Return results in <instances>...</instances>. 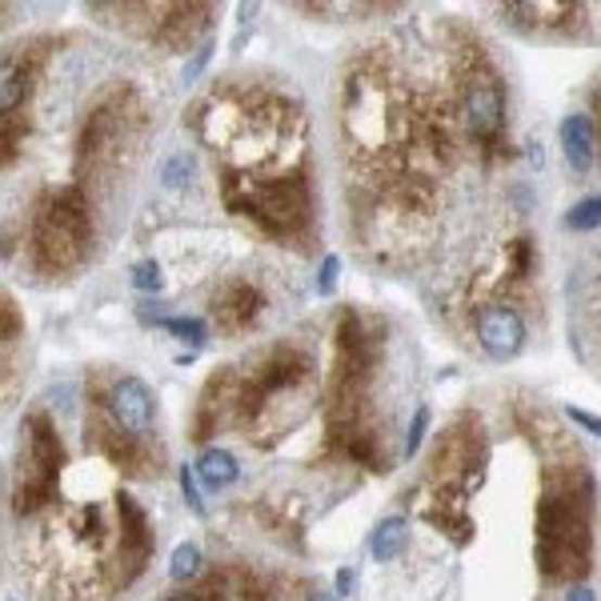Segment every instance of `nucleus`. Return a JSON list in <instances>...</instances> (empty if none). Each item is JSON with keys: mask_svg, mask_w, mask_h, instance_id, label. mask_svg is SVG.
<instances>
[{"mask_svg": "<svg viewBox=\"0 0 601 601\" xmlns=\"http://www.w3.org/2000/svg\"><path fill=\"white\" fill-rule=\"evenodd\" d=\"M108 413H113V425L125 430L129 437H144L153 430V418H157V401H153V389L144 385L141 378H120L113 381L108 389Z\"/></svg>", "mask_w": 601, "mask_h": 601, "instance_id": "obj_4", "label": "nucleus"}, {"mask_svg": "<svg viewBox=\"0 0 601 601\" xmlns=\"http://www.w3.org/2000/svg\"><path fill=\"white\" fill-rule=\"evenodd\" d=\"M181 489H184V501L193 506V513H205V501L196 497V477H193V470H189V465H181Z\"/></svg>", "mask_w": 601, "mask_h": 601, "instance_id": "obj_17", "label": "nucleus"}, {"mask_svg": "<svg viewBox=\"0 0 601 601\" xmlns=\"http://www.w3.org/2000/svg\"><path fill=\"white\" fill-rule=\"evenodd\" d=\"M61 465H65V449H61L53 421L44 413H33L28 418V470L16 485V513H37L53 497Z\"/></svg>", "mask_w": 601, "mask_h": 601, "instance_id": "obj_2", "label": "nucleus"}, {"mask_svg": "<svg viewBox=\"0 0 601 601\" xmlns=\"http://www.w3.org/2000/svg\"><path fill=\"white\" fill-rule=\"evenodd\" d=\"M565 418L577 421V425H581V430H589L593 437H601V418H598V413H586V409H574V406H570V409H565Z\"/></svg>", "mask_w": 601, "mask_h": 601, "instance_id": "obj_19", "label": "nucleus"}, {"mask_svg": "<svg viewBox=\"0 0 601 601\" xmlns=\"http://www.w3.org/2000/svg\"><path fill=\"white\" fill-rule=\"evenodd\" d=\"M209 53H213V44H201V49H196V56H193V61H189V65H184V80H193L196 73L205 68V61H209Z\"/></svg>", "mask_w": 601, "mask_h": 601, "instance_id": "obj_21", "label": "nucleus"}, {"mask_svg": "<svg viewBox=\"0 0 601 601\" xmlns=\"http://www.w3.org/2000/svg\"><path fill=\"white\" fill-rule=\"evenodd\" d=\"M169 601H196L193 593H181V598H169Z\"/></svg>", "mask_w": 601, "mask_h": 601, "instance_id": "obj_24", "label": "nucleus"}, {"mask_svg": "<svg viewBox=\"0 0 601 601\" xmlns=\"http://www.w3.org/2000/svg\"><path fill=\"white\" fill-rule=\"evenodd\" d=\"M477 341H482L485 354L497 357V361L517 357L525 345V321L510 305H482V314H477Z\"/></svg>", "mask_w": 601, "mask_h": 601, "instance_id": "obj_5", "label": "nucleus"}, {"mask_svg": "<svg viewBox=\"0 0 601 601\" xmlns=\"http://www.w3.org/2000/svg\"><path fill=\"white\" fill-rule=\"evenodd\" d=\"M257 309H261V293L253 285H245V281H233V285L217 297V305H213V314H217V321H221L225 329L248 325V321L257 317Z\"/></svg>", "mask_w": 601, "mask_h": 601, "instance_id": "obj_7", "label": "nucleus"}, {"mask_svg": "<svg viewBox=\"0 0 601 601\" xmlns=\"http://www.w3.org/2000/svg\"><path fill=\"white\" fill-rule=\"evenodd\" d=\"M196 477L209 485V489H229V485L241 477V465L229 449H205L201 461H196Z\"/></svg>", "mask_w": 601, "mask_h": 601, "instance_id": "obj_9", "label": "nucleus"}, {"mask_svg": "<svg viewBox=\"0 0 601 601\" xmlns=\"http://www.w3.org/2000/svg\"><path fill=\"white\" fill-rule=\"evenodd\" d=\"M425 430H430V406H418V413H413V425H409V437H406V458H413L421 449V442H425Z\"/></svg>", "mask_w": 601, "mask_h": 601, "instance_id": "obj_16", "label": "nucleus"}, {"mask_svg": "<svg viewBox=\"0 0 601 601\" xmlns=\"http://www.w3.org/2000/svg\"><path fill=\"white\" fill-rule=\"evenodd\" d=\"M337 269H341L337 257H325V261H321V277H317V293H333V285H337Z\"/></svg>", "mask_w": 601, "mask_h": 601, "instance_id": "obj_18", "label": "nucleus"}, {"mask_svg": "<svg viewBox=\"0 0 601 601\" xmlns=\"http://www.w3.org/2000/svg\"><path fill=\"white\" fill-rule=\"evenodd\" d=\"M565 601H598V593H593V589H586V586H577V589H570V593H565Z\"/></svg>", "mask_w": 601, "mask_h": 601, "instance_id": "obj_23", "label": "nucleus"}, {"mask_svg": "<svg viewBox=\"0 0 601 601\" xmlns=\"http://www.w3.org/2000/svg\"><path fill=\"white\" fill-rule=\"evenodd\" d=\"M409 546V522L406 517H385V522L373 529V541H369V549H373V558L378 562H393L401 549Z\"/></svg>", "mask_w": 601, "mask_h": 601, "instance_id": "obj_10", "label": "nucleus"}, {"mask_svg": "<svg viewBox=\"0 0 601 601\" xmlns=\"http://www.w3.org/2000/svg\"><path fill=\"white\" fill-rule=\"evenodd\" d=\"M193 169H196V161L189 157V153H172V157L165 161V172H161V177H165L169 189H177V184H184L193 177Z\"/></svg>", "mask_w": 601, "mask_h": 601, "instance_id": "obj_14", "label": "nucleus"}, {"mask_svg": "<svg viewBox=\"0 0 601 601\" xmlns=\"http://www.w3.org/2000/svg\"><path fill=\"white\" fill-rule=\"evenodd\" d=\"M562 149L565 161L574 165L577 172H586L593 165V153H598V137H593V120L586 113H570L562 120Z\"/></svg>", "mask_w": 601, "mask_h": 601, "instance_id": "obj_8", "label": "nucleus"}, {"mask_svg": "<svg viewBox=\"0 0 601 601\" xmlns=\"http://www.w3.org/2000/svg\"><path fill=\"white\" fill-rule=\"evenodd\" d=\"M89 201L80 193L77 184H65L56 189L44 205L37 209V225H33V248H37L40 269H68L85 257L89 248Z\"/></svg>", "mask_w": 601, "mask_h": 601, "instance_id": "obj_1", "label": "nucleus"}, {"mask_svg": "<svg viewBox=\"0 0 601 601\" xmlns=\"http://www.w3.org/2000/svg\"><path fill=\"white\" fill-rule=\"evenodd\" d=\"M314 601H333V598H314Z\"/></svg>", "mask_w": 601, "mask_h": 601, "instance_id": "obj_25", "label": "nucleus"}, {"mask_svg": "<svg viewBox=\"0 0 601 601\" xmlns=\"http://www.w3.org/2000/svg\"><path fill=\"white\" fill-rule=\"evenodd\" d=\"M201 574V549L193 541H184V546L172 549V562H169V577L172 581H189V577Z\"/></svg>", "mask_w": 601, "mask_h": 601, "instance_id": "obj_12", "label": "nucleus"}, {"mask_svg": "<svg viewBox=\"0 0 601 601\" xmlns=\"http://www.w3.org/2000/svg\"><path fill=\"white\" fill-rule=\"evenodd\" d=\"M229 205L248 213V217L257 225H265L269 233H285V229H293V225L305 217V209H309V189H305L300 177H281V181L253 184V189H245V196H236Z\"/></svg>", "mask_w": 601, "mask_h": 601, "instance_id": "obj_3", "label": "nucleus"}, {"mask_svg": "<svg viewBox=\"0 0 601 601\" xmlns=\"http://www.w3.org/2000/svg\"><path fill=\"white\" fill-rule=\"evenodd\" d=\"M354 570H337V593H354Z\"/></svg>", "mask_w": 601, "mask_h": 601, "instance_id": "obj_22", "label": "nucleus"}, {"mask_svg": "<svg viewBox=\"0 0 601 601\" xmlns=\"http://www.w3.org/2000/svg\"><path fill=\"white\" fill-rule=\"evenodd\" d=\"M157 325H165L169 333H177L184 341H193V345L205 341V321H196V317H161Z\"/></svg>", "mask_w": 601, "mask_h": 601, "instance_id": "obj_13", "label": "nucleus"}, {"mask_svg": "<svg viewBox=\"0 0 601 601\" xmlns=\"http://www.w3.org/2000/svg\"><path fill=\"white\" fill-rule=\"evenodd\" d=\"M513 261H517V273H529V265H534V245H529V236H522V241H517Z\"/></svg>", "mask_w": 601, "mask_h": 601, "instance_id": "obj_20", "label": "nucleus"}, {"mask_svg": "<svg viewBox=\"0 0 601 601\" xmlns=\"http://www.w3.org/2000/svg\"><path fill=\"white\" fill-rule=\"evenodd\" d=\"M461 113H465V125L473 129V137L494 141L497 132H501V125H506V97H501V85L489 77L470 80L465 101H461Z\"/></svg>", "mask_w": 601, "mask_h": 601, "instance_id": "obj_6", "label": "nucleus"}, {"mask_svg": "<svg viewBox=\"0 0 601 601\" xmlns=\"http://www.w3.org/2000/svg\"><path fill=\"white\" fill-rule=\"evenodd\" d=\"M565 229H574V233H598L601 229V193L577 201L574 209L565 213Z\"/></svg>", "mask_w": 601, "mask_h": 601, "instance_id": "obj_11", "label": "nucleus"}, {"mask_svg": "<svg viewBox=\"0 0 601 601\" xmlns=\"http://www.w3.org/2000/svg\"><path fill=\"white\" fill-rule=\"evenodd\" d=\"M161 281H165V277H161V265L157 261H141L137 269H132V285L141 289V293H157Z\"/></svg>", "mask_w": 601, "mask_h": 601, "instance_id": "obj_15", "label": "nucleus"}]
</instances>
